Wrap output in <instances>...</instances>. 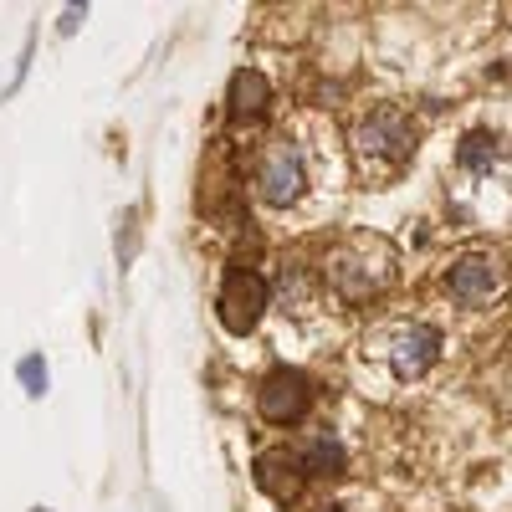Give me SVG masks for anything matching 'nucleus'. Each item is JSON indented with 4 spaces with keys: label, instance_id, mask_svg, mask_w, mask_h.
Listing matches in <instances>:
<instances>
[{
    "label": "nucleus",
    "instance_id": "nucleus-1",
    "mask_svg": "<svg viewBox=\"0 0 512 512\" xmlns=\"http://www.w3.org/2000/svg\"><path fill=\"white\" fill-rule=\"evenodd\" d=\"M395 277V251L379 236H349L328 251L323 282L344 297V303H369L374 292H384Z\"/></svg>",
    "mask_w": 512,
    "mask_h": 512
},
{
    "label": "nucleus",
    "instance_id": "nucleus-2",
    "mask_svg": "<svg viewBox=\"0 0 512 512\" xmlns=\"http://www.w3.org/2000/svg\"><path fill=\"white\" fill-rule=\"evenodd\" d=\"M354 154H359L364 175H395V169H405L410 154H415V123H410V113L395 108V103H384L369 118H359Z\"/></svg>",
    "mask_w": 512,
    "mask_h": 512
},
{
    "label": "nucleus",
    "instance_id": "nucleus-3",
    "mask_svg": "<svg viewBox=\"0 0 512 512\" xmlns=\"http://www.w3.org/2000/svg\"><path fill=\"white\" fill-rule=\"evenodd\" d=\"M308 190V169H303V149L292 139H272L256 159V195L267 205H297Z\"/></svg>",
    "mask_w": 512,
    "mask_h": 512
},
{
    "label": "nucleus",
    "instance_id": "nucleus-4",
    "mask_svg": "<svg viewBox=\"0 0 512 512\" xmlns=\"http://www.w3.org/2000/svg\"><path fill=\"white\" fill-rule=\"evenodd\" d=\"M216 313L226 323V333L246 338L267 313V277L251 272V267H236L226 282H221V297H216Z\"/></svg>",
    "mask_w": 512,
    "mask_h": 512
},
{
    "label": "nucleus",
    "instance_id": "nucleus-5",
    "mask_svg": "<svg viewBox=\"0 0 512 512\" xmlns=\"http://www.w3.org/2000/svg\"><path fill=\"white\" fill-rule=\"evenodd\" d=\"M308 405H313V384L297 369H272L262 390H256V410H262L267 425H297L308 415Z\"/></svg>",
    "mask_w": 512,
    "mask_h": 512
},
{
    "label": "nucleus",
    "instance_id": "nucleus-6",
    "mask_svg": "<svg viewBox=\"0 0 512 512\" xmlns=\"http://www.w3.org/2000/svg\"><path fill=\"white\" fill-rule=\"evenodd\" d=\"M446 292L461 308H487L502 292V267L492 262V256H461V262L446 272Z\"/></svg>",
    "mask_w": 512,
    "mask_h": 512
},
{
    "label": "nucleus",
    "instance_id": "nucleus-7",
    "mask_svg": "<svg viewBox=\"0 0 512 512\" xmlns=\"http://www.w3.org/2000/svg\"><path fill=\"white\" fill-rule=\"evenodd\" d=\"M436 359H441V328H431V323H410L390 338V369L400 379H420Z\"/></svg>",
    "mask_w": 512,
    "mask_h": 512
},
{
    "label": "nucleus",
    "instance_id": "nucleus-8",
    "mask_svg": "<svg viewBox=\"0 0 512 512\" xmlns=\"http://www.w3.org/2000/svg\"><path fill=\"white\" fill-rule=\"evenodd\" d=\"M303 466H297V456H287V451H262L256 456V487H262L272 502H297L303 497Z\"/></svg>",
    "mask_w": 512,
    "mask_h": 512
},
{
    "label": "nucleus",
    "instance_id": "nucleus-9",
    "mask_svg": "<svg viewBox=\"0 0 512 512\" xmlns=\"http://www.w3.org/2000/svg\"><path fill=\"white\" fill-rule=\"evenodd\" d=\"M267 103H272V82L256 67H241L231 77V118H262Z\"/></svg>",
    "mask_w": 512,
    "mask_h": 512
},
{
    "label": "nucleus",
    "instance_id": "nucleus-10",
    "mask_svg": "<svg viewBox=\"0 0 512 512\" xmlns=\"http://www.w3.org/2000/svg\"><path fill=\"white\" fill-rule=\"evenodd\" d=\"M456 164H461V169H472V175H492V169L502 164V139L487 134V128H477V134H466V139H461Z\"/></svg>",
    "mask_w": 512,
    "mask_h": 512
},
{
    "label": "nucleus",
    "instance_id": "nucleus-11",
    "mask_svg": "<svg viewBox=\"0 0 512 512\" xmlns=\"http://www.w3.org/2000/svg\"><path fill=\"white\" fill-rule=\"evenodd\" d=\"M297 466H303V477H333V472H344V446H338L333 436H318V441L303 446Z\"/></svg>",
    "mask_w": 512,
    "mask_h": 512
},
{
    "label": "nucleus",
    "instance_id": "nucleus-12",
    "mask_svg": "<svg viewBox=\"0 0 512 512\" xmlns=\"http://www.w3.org/2000/svg\"><path fill=\"white\" fill-rule=\"evenodd\" d=\"M16 379H21V390H26L31 400H41V395H47V359L26 354V359L16 364Z\"/></svg>",
    "mask_w": 512,
    "mask_h": 512
},
{
    "label": "nucleus",
    "instance_id": "nucleus-13",
    "mask_svg": "<svg viewBox=\"0 0 512 512\" xmlns=\"http://www.w3.org/2000/svg\"><path fill=\"white\" fill-rule=\"evenodd\" d=\"M82 16H88V11H82V6H67V16H62V36H72Z\"/></svg>",
    "mask_w": 512,
    "mask_h": 512
},
{
    "label": "nucleus",
    "instance_id": "nucleus-14",
    "mask_svg": "<svg viewBox=\"0 0 512 512\" xmlns=\"http://www.w3.org/2000/svg\"><path fill=\"white\" fill-rule=\"evenodd\" d=\"M36 512H47V507H36Z\"/></svg>",
    "mask_w": 512,
    "mask_h": 512
},
{
    "label": "nucleus",
    "instance_id": "nucleus-15",
    "mask_svg": "<svg viewBox=\"0 0 512 512\" xmlns=\"http://www.w3.org/2000/svg\"><path fill=\"white\" fill-rule=\"evenodd\" d=\"M333 512H338V507H333Z\"/></svg>",
    "mask_w": 512,
    "mask_h": 512
}]
</instances>
